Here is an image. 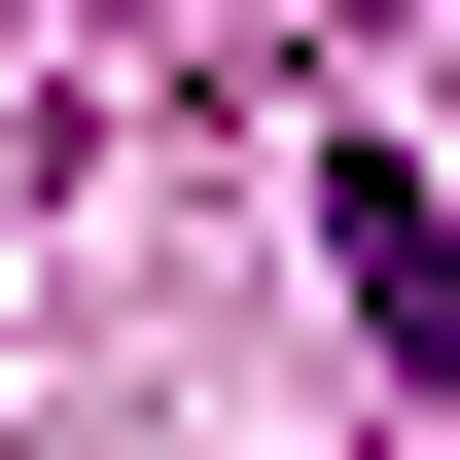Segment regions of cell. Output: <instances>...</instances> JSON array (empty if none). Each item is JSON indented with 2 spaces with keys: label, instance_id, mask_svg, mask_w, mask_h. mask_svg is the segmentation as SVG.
<instances>
[{
  "label": "cell",
  "instance_id": "6da1fadb",
  "mask_svg": "<svg viewBox=\"0 0 460 460\" xmlns=\"http://www.w3.org/2000/svg\"><path fill=\"white\" fill-rule=\"evenodd\" d=\"M319 284H354V319H390V390L460 425V213H425V177H390V142H319Z\"/></svg>",
  "mask_w": 460,
  "mask_h": 460
}]
</instances>
